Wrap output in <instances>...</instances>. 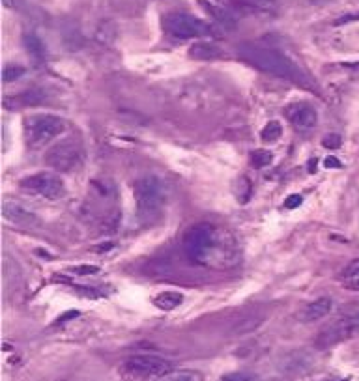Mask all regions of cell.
Wrapping results in <instances>:
<instances>
[{
	"label": "cell",
	"instance_id": "1f68e13d",
	"mask_svg": "<svg viewBox=\"0 0 359 381\" xmlns=\"http://www.w3.org/2000/svg\"><path fill=\"white\" fill-rule=\"evenodd\" d=\"M352 19H359V13H355V15H346V17H342V19H339V21H337V25H342V22L352 21Z\"/></svg>",
	"mask_w": 359,
	"mask_h": 381
},
{
	"label": "cell",
	"instance_id": "5bb4252c",
	"mask_svg": "<svg viewBox=\"0 0 359 381\" xmlns=\"http://www.w3.org/2000/svg\"><path fill=\"white\" fill-rule=\"evenodd\" d=\"M232 6L241 13H271L277 10V0H234Z\"/></svg>",
	"mask_w": 359,
	"mask_h": 381
},
{
	"label": "cell",
	"instance_id": "e0dca14e",
	"mask_svg": "<svg viewBox=\"0 0 359 381\" xmlns=\"http://www.w3.org/2000/svg\"><path fill=\"white\" fill-rule=\"evenodd\" d=\"M223 55V50L212 41H196L189 47V56L195 60H215Z\"/></svg>",
	"mask_w": 359,
	"mask_h": 381
},
{
	"label": "cell",
	"instance_id": "9a60e30c",
	"mask_svg": "<svg viewBox=\"0 0 359 381\" xmlns=\"http://www.w3.org/2000/svg\"><path fill=\"white\" fill-rule=\"evenodd\" d=\"M201 6L206 10L208 15H212L213 19H215L217 25H221L223 28H229V30H234L236 19L229 10H224V8H221V6L213 4V2H210V0H201Z\"/></svg>",
	"mask_w": 359,
	"mask_h": 381
},
{
	"label": "cell",
	"instance_id": "d6a6232c",
	"mask_svg": "<svg viewBox=\"0 0 359 381\" xmlns=\"http://www.w3.org/2000/svg\"><path fill=\"white\" fill-rule=\"evenodd\" d=\"M309 170L313 172V170H316V161L314 159H311V165H309Z\"/></svg>",
	"mask_w": 359,
	"mask_h": 381
},
{
	"label": "cell",
	"instance_id": "8fae6325",
	"mask_svg": "<svg viewBox=\"0 0 359 381\" xmlns=\"http://www.w3.org/2000/svg\"><path fill=\"white\" fill-rule=\"evenodd\" d=\"M2 215L8 223L17 224V226H25V228H34L38 226V217L34 215L30 209H27L17 202H6L2 206Z\"/></svg>",
	"mask_w": 359,
	"mask_h": 381
},
{
	"label": "cell",
	"instance_id": "e575fe53",
	"mask_svg": "<svg viewBox=\"0 0 359 381\" xmlns=\"http://www.w3.org/2000/svg\"><path fill=\"white\" fill-rule=\"evenodd\" d=\"M271 381H286V380H271Z\"/></svg>",
	"mask_w": 359,
	"mask_h": 381
},
{
	"label": "cell",
	"instance_id": "7402d4cb",
	"mask_svg": "<svg viewBox=\"0 0 359 381\" xmlns=\"http://www.w3.org/2000/svg\"><path fill=\"white\" fill-rule=\"evenodd\" d=\"M271 161H273V153L268 150H255L251 153V157H249L251 167L257 168V170L269 167V165H271Z\"/></svg>",
	"mask_w": 359,
	"mask_h": 381
},
{
	"label": "cell",
	"instance_id": "484cf974",
	"mask_svg": "<svg viewBox=\"0 0 359 381\" xmlns=\"http://www.w3.org/2000/svg\"><path fill=\"white\" fill-rule=\"evenodd\" d=\"M341 144L342 139L339 134H327V137H324V140H322V146H324V148H330V150H337V148H341Z\"/></svg>",
	"mask_w": 359,
	"mask_h": 381
},
{
	"label": "cell",
	"instance_id": "f1b7e54d",
	"mask_svg": "<svg viewBox=\"0 0 359 381\" xmlns=\"http://www.w3.org/2000/svg\"><path fill=\"white\" fill-rule=\"evenodd\" d=\"M77 316H79V310H69V312L64 314L62 318L56 319V325H64V324H66V321H69V319L77 318Z\"/></svg>",
	"mask_w": 359,
	"mask_h": 381
},
{
	"label": "cell",
	"instance_id": "3957f363",
	"mask_svg": "<svg viewBox=\"0 0 359 381\" xmlns=\"http://www.w3.org/2000/svg\"><path fill=\"white\" fill-rule=\"evenodd\" d=\"M66 122L55 114H34L25 118L22 129H25V140L30 148H41L58 139L66 131Z\"/></svg>",
	"mask_w": 359,
	"mask_h": 381
},
{
	"label": "cell",
	"instance_id": "4316f807",
	"mask_svg": "<svg viewBox=\"0 0 359 381\" xmlns=\"http://www.w3.org/2000/svg\"><path fill=\"white\" fill-rule=\"evenodd\" d=\"M100 271L97 265H88V263H83V265H77V268L72 269V273L75 275H94Z\"/></svg>",
	"mask_w": 359,
	"mask_h": 381
},
{
	"label": "cell",
	"instance_id": "83f0119b",
	"mask_svg": "<svg viewBox=\"0 0 359 381\" xmlns=\"http://www.w3.org/2000/svg\"><path fill=\"white\" fill-rule=\"evenodd\" d=\"M302 202H303V196L302 195H290L285 200V207H286V209H296V207L299 206Z\"/></svg>",
	"mask_w": 359,
	"mask_h": 381
},
{
	"label": "cell",
	"instance_id": "6da1fadb",
	"mask_svg": "<svg viewBox=\"0 0 359 381\" xmlns=\"http://www.w3.org/2000/svg\"><path fill=\"white\" fill-rule=\"evenodd\" d=\"M184 251L193 263L230 268L238 260L234 237L212 223L193 224L184 235Z\"/></svg>",
	"mask_w": 359,
	"mask_h": 381
},
{
	"label": "cell",
	"instance_id": "ba28073f",
	"mask_svg": "<svg viewBox=\"0 0 359 381\" xmlns=\"http://www.w3.org/2000/svg\"><path fill=\"white\" fill-rule=\"evenodd\" d=\"M22 190L32 193L36 196L47 198V200H60L66 195V183L60 176L53 172H36L19 181Z\"/></svg>",
	"mask_w": 359,
	"mask_h": 381
},
{
	"label": "cell",
	"instance_id": "d6986e66",
	"mask_svg": "<svg viewBox=\"0 0 359 381\" xmlns=\"http://www.w3.org/2000/svg\"><path fill=\"white\" fill-rule=\"evenodd\" d=\"M182 301H184V296L180 291H161L154 297V305L159 310H174L182 305Z\"/></svg>",
	"mask_w": 359,
	"mask_h": 381
},
{
	"label": "cell",
	"instance_id": "ffe728a7",
	"mask_svg": "<svg viewBox=\"0 0 359 381\" xmlns=\"http://www.w3.org/2000/svg\"><path fill=\"white\" fill-rule=\"evenodd\" d=\"M22 41H25V47H27V50L30 53V56H34L36 60H43L45 56H47L45 43L36 36V34H25Z\"/></svg>",
	"mask_w": 359,
	"mask_h": 381
},
{
	"label": "cell",
	"instance_id": "836d02e7",
	"mask_svg": "<svg viewBox=\"0 0 359 381\" xmlns=\"http://www.w3.org/2000/svg\"><path fill=\"white\" fill-rule=\"evenodd\" d=\"M2 2H4V6H13L11 4V0H2Z\"/></svg>",
	"mask_w": 359,
	"mask_h": 381
},
{
	"label": "cell",
	"instance_id": "9c48e42d",
	"mask_svg": "<svg viewBox=\"0 0 359 381\" xmlns=\"http://www.w3.org/2000/svg\"><path fill=\"white\" fill-rule=\"evenodd\" d=\"M123 368L133 377H156V375H165L170 370V363L157 355H133L123 364Z\"/></svg>",
	"mask_w": 359,
	"mask_h": 381
},
{
	"label": "cell",
	"instance_id": "603a6c76",
	"mask_svg": "<svg viewBox=\"0 0 359 381\" xmlns=\"http://www.w3.org/2000/svg\"><path fill=\"white\" fill-rule=\"evenodd\" d=\"M280 134H283V127H280L279 122H269L266 123V127L262 129V140L266 144H273L277 140L280 139Z\"/></svg>",
	"mask_w": 359,
	"mask_h": 381
},
{
	"label": "cell",
	"instance_id": "52a82bcc",
	"mask_svg": "<svg viewBox=\"0 0 359 381\" xmlns=\"http://www.w3.org/2000/svg\"><path fill=\"white\" fill-rule=\"evenodd\" d=\"M163 28L176 39H195L212 36V27L202 19L182 11H172L163 17Z\"/></svg>",
	"mask_w": 359,
	"mask_h": 381
},
{
	"label": "cell",
	"instance_id": "f546056e",
	"mask_svg": "<svg viewBox=\"0 0 359 381\" xmlns=\"http://www.w3.org/2000/svg\"><path fill=\"white\" fill-rule=\"evenodd\" d=\"M324 165L327 168H341V162H339V159H337V157H325Z\"/></svg>",
	"mask_w": 359,
	"mask_h": 381
},
{
	"label": "cell",
	"instance_id": "ac0fdd59",
	"mask_svg": "<svg viewBox=\"0 0 359 381\" xmlns=\"http://www.w3.org/2000/svg\"><path fill=\"white\" fill-rule=\"evenodd\" d=\"M341 284L352 291H359V260H352L341 273Z\"/></svg>",
	"mask_w": 359,
	"mask_h": 381
},
{
	"label": "cell",
	"instance_id": "d4e9b609",
	"mask_svg": "<svg viewBox=\"0 0 359 381\" xmlns=\"http://www.w3.org/2000/svg\"><path fill=\"white\" fill-rule=\"evenodd\" d=\"M221 381H255V375L249 372H232L221 377Z\"/></svg>",
	"mask_w": 359,
	"mask_h": 381
},
{
	"label": "cell",
	"instance_id": "30bf717a",
	"mask_svg": "<svg viewBox=\"0 0 359 381\" xmlns=\"http://www.w3.org/2000/svg\"><path fill=\"white\" fill-rule=\"evenodd\" d=\"M285 116L288 118V122L297 129V131H309L313 129L318 122V112L311 103L305 101H297L292 103L285 109Z\"/></svg>",
	"mask_w": 359,
	"mask_h": 381
},
{
	"label": "cell",
	"instance_id": "277c9868",
	"mask_svg": "<svg viewBox=\"0 0 359 381\" xmlns=\"http://www.w3.org/2000/svg\"><path fill=\"white\" fill-rule=\"evenodd\" d=\"M359 335V307L353 310H346L342 312L335 321H331L330 325H325L324 329L320 331L314 346L318 349H330V347L342 344V342L352 340L353 336Z\"/></svg>",
	"mask_w": 359,
	"mask_h": 381
},
{
	"label": "cell",
	"instance_id": "7c38bea8",
	"mask_svg": "<svg viewBox=\"0 0 359 381\" xmlns=\"http://www.w3.org/2000/svg\"><path fill=\"white\" fill-rule=\"evenodd\" d=\"M331 310H333V299L331 297H318V299H314L313 303H309L307 307L303 308L299 319L305 321V324H314V321L325 318Z\"/></svg>",
	"mask_w": 359,
	"mask_h": 381
},
{
	"label": "cell",
	"instance_id": "5b68a950",
	"mask_svg": "<svg viewBox=\"0 0 359 381\" xmlns=\"http://www.w3.org/2000/svg\"><path fill=\"white\" fill-rule=\"evenodd\" d=\"M133 196L140 217H154L165 204V185L157 176H140L135 179Z\"/></svg>",
	"mask_w": 359,
	"mask_h": 381
},
{
	"label": "cell",
	"instance_id": "8992f818",
	"mask_svg": "<svg viewBox=\"0 0 359 381\" xmlns=\"http://www.w3.org/2000/svg\"><path fill=\"white\" fill-rule=\"evenodd\" d=\"M84 161V150L75 139H64L45 151V162L56 172H72Z\"/></svg>",
	"mask_w": 359,
	"mask_h": 381
},
{
	"label": "cell",
	"instance_id": "cb8c5ba5",
	"mask_svg": "<svg viewBox=\"0 0 359 381\" xmlns=\"http://www.w3.org/2000/svg\"><path fill=\"white\" fill-rule=\"evenodd\" d=\"M25 67L22 66H6L4 71H2V81L4 83H13L17 78H21L25 75Z\"/></svg>",
	"mask_w": 359,
	"mask_h": 381
},
{
	"label": "cell",
	"instance_id": "7a4b0ae2",
	"mask_svg": "<svg viewBox=\"0 0 359 381\" xmlns=\"http://www.w3.org/2000/svg\"><path fill=\"white\" fill-rule=\"evenodd\" d=\"M238 55L245 62H249L251 66H255L260 71L268 73V75L285 78V81L302 84V86H311V81L303 73L302 67L296 66L288 56H285L279 50L245 43L238 47Z\"/></svg>",
	"mask_w": 359,
	"mask_h": 381
},
{
	"label": "cell",
	"instance_id": "4fadbf2b",
	"mask_svg": "<svg viewBox=\"0 0 359 381\" xmlns=\"http://www.w3.org/2000/svg\"><path fill=\"white\" fill-rule=\"evenodd\" d=\"M47 99V94H45L43 90L39 88H32L27 90V92H22V94H17L13 97H6L4 106H13V109H19V106H32V105H41Z\"/></svg>",
	"mask_w": 359,
	"mask_h": 381
},
{
	"label": "cell",
	"instance_id": "44dd1931",
	"mask_svg": "<svg viewBox=\"0 0 359 381\" xmlns=\"http://www.w3.org/2000/svg\"><path fill=\"white\" fill-rule=\"evenodd\" d=\"M157 381H204V377L195 370H178V372H167Z\"/></svg>",
	"mask_w": 359,
	"mask_h": 381
},
{
	"label": "cell",
	"instance_id": "2e32d148",
	"mask_svg": "<svg viewBox=\"0 0 359 381\" xmlns=\"http://www.w3.org/2000/svg\"><path fill=\"white\" fill-rule=\"evenodd\" d=\"M264 321V314L260 312H243L240 318L236 319L234 325H232V333L234 335H245V333H251L258 327V325Z\"/></svg>",
	"mask_w": 359,
	"mask_h": 381
},
{
	"label": "cell",
	"instance_id": "4dcf8cb0",
	"mask_svg": "<svg viewBox=\"0 0 359 381\" xmlns=\"http://www.w3.org/2000/svg\"><path fill=\"white\" fill-rule=\"evenodd\" d=\"M112 247H114V243H111V241H109V243H101V245L94 247V252H103L107 251V249H112Z\"/></svg>",
	"mask_w": 359,
	"mask_h": 381
}]
</instances>
